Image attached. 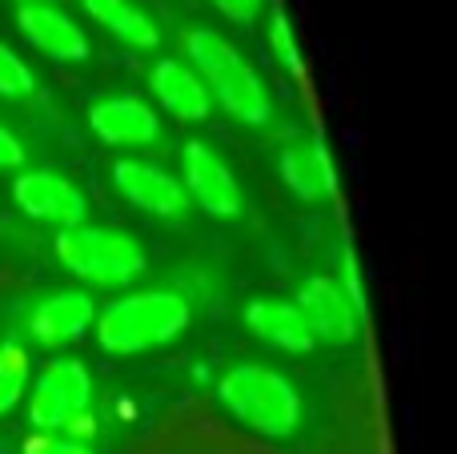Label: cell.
I'll list each match as a JSON object with an SVG mask.
<instances>
[{
  "label": "cell",
  "mask_w": 457,
  "mask_h": 454,
  "mask_svg": "<svg viewBox=\"0 0 457 454\" xmlns=\"http://www.w3.org/2000/svg\"><path fill=\"white\" fill-rule=\"evenodd\" d=\"M12 198L32 222L56 225V230L85 225V193L53 169H24L12 185Z\"/></svg>",
  "instance_id": "cell-6"
},
{
  "label": "cell",
  "mask_w": 457,
  "mask_h": 454,
  "mask_svg": "<svg viewBox=\"0 0 457 454\" xmlns=\"http://www.w3.org/2000/svg\"><path fill=\"white\" fill-rule=\"evenodd\" d=\"M80 4H85V13L93 16L104 32H112L120 45H129V48H157L161 29H157V21H153V16L137 4V0H80Z\"/></svg>",
  "instance_id": "cell-16"
},
{
  "label": "cell",
  "mask_w": 457,
  "mask_h": 454,
  "mask_svg": "<svg viewBox=\"0 0 457 454\" xmlns=\"http://www.w3.org/2000/svg\"><path fill=\"white\" fill-rule=\"evenodd\" d=\"M93 402V378L77 358H53L29 391V423L37 434L72 431V423H85Z\"/></svg>",
  "instance_id": "cell-5"
},
{
  "label": "cell",
  "mask_w": 457,
  "mask_h": 454,
  "mask_svg": "<svg viewBox=\"0 0 457 454\" xmlns=\"http://www.w3.org/2000/svg\"><path fill=\"white\" fill-rule=\"evenodd\" d=\"M269 48H273L277 64L293 77H305V56H301V45H297V32H293L289 16L285 13H273L269 16Z\"/></svg>",
  "instance_id": "cell-18"
},
{
  "label": "cell",
  "mask_w": 457,
  "mask_h": 454,
  "mask_svg": "<svg viewBox=\"0 0 457 454\" xmlns=\"http://www.w3.org/2000/svg\"><path fill=\"white\" fill-rule=\"evenodd\" d=\"M29 394V354L16 342H0V415L16 410Z\"/></svg>",
  "instance_id": "cell-17"
},
{
  "label": "cell",
  "mask_w": 457,
  "mask_h": 454,
  "mask_svg": "<svg viewBox=\"0 0 457 454\" xmlns=\"http://www.w3.org/2000/svg\"><path fill=\"white\" fill-rule=\"evenodd\" d=\"M88 125L104 145H120V149H137V145H153L161 133L157 113L137 97H101L88 109Z\"/></svg>",
  "instance_id": "cell-10"
},
{
  "label": "cell",
  "mask_w": 457,
  "mask_h": 454,
  "mask_svg": "<svg viewBox=\"0 0 457 454\" xmlns=\"http://www.w3.org/2000/svg\"><path fill=\"white\" fill-rule=\"evenodd\" d=\"M24 454H93V450L77 439H64V434H32Z\"/></svg>",
  "instance_id": "cell-21"
},
{
  "label": "cell",
  "mask_w": 457,
  "mask_h": 454,
  "mask_svg": "<svg viewBox=\"0 0 457 454\" xmlns=\"http://www.w3.org/2000/svg\"><path fill=\"white\" fill-rule=\"evenodd\" d=\"M281 181L297 193L301 201H329L337 193V165L321 137L285 145L281 153Z\"/></svg>",
  "instance_id": "cell-12"
},
{
  "label": "cell",
  "mask_w": 457,
  "mask_h": 454,
  "mask_svg": "<svg viewBox=\"0 0 457 454\" xmlns=\"http://www.w3.org/2000/svg\"><path fill=\"white\" fill-rule=\"evenodd\" d=\"M16 24H21L24 37H29L40 53L53 56V61H85L88 56L85 29H80L64 8L45 4V0H37V4H21Z\"/></svg>",
  "instance_id": "cell-11"
},
{
  "label": "cell",
  "mask_w": 457,
  "mask_h": 454,
  "mask_svg": "<svg viewBox=\"0 0 457 454\" xmlns=\"http://www.w3.org/2000/svg\"><path fill=\"white\" fill-rule=\"evenodd\" d=\"M56 257L69 273H77L88 286L120 290L137 282L145 270V246L133 233L104 230V225H72L56 233Z\"/></svg>",
  "instance_id": "cell-4"
},
{
  "label": "cell",
  "mask_w": 457,
  "mask_h": 454,
  "mask_svg": "<svg viewBox=\"0 0 457 454\" xmlns=\"http://www.w3.org/2000/svg\"><path fill=\"white\" fill-rule=\"evenodd\" d=\"M185 198L197 201L213 217H237L241 214V185L233 169L217 157L209 145L189 141L185 145Z\"/></svg>",
  "instance_id": "cell-8"
},
{
  "label": "cell",
  "mask_w": 457,
  "mask_h": 454,
  "mask_svg": "<svg viewBox=\"0 0 457 454\" xmlns=\"http://www.w3.org/2000/svg\"><path fill=\"white\" fill-rule=\"evenodd\" d=\"M112 185L120 189V198L133 201L137 209H145L153 217H181L189 209L185 185L173 173H165V169L149 165V161L120 157L112 165Z\"/></svg>",
  "instance_id": "cell-9"
},
{
  "label": "cell",
  "mask_w": 457,
  "mask_h": 454,
  "mask_svg": "<svg viewBox=\"0 0 457 454\" xmlns=\"http://www.w3.org/2000/svg\"><path fill=\"white\" fill-rule=\"evenodd\" d=\"M93 318H96V306L88 294H80V290H56V294H48L32 310L29 334L40 346H64V342H77L93 326Z\"/></svg>",
  "instance_id": "cell-13"
},
{
  "label": "cell",
  "mask_w": 457,
  "mask_h": 454,
  "mask_svg": "<svg viewBox=\"0 0 457 454\" xmlns=\"http://www.w3.org/2000/svg\"><path fill=\"white\" fill-rule=\"evenodd\" d=\"M21 4H37V0H21Z\"/></svg>",
  "instance_id": "cell-24"
},
{
  "label": "cell",
  "mask_w": 457,
  "mask_h": 454,
  "mask_svg": "<svg viewBox=\"0 0 457 454\" xmlns=\"http://www.w3.org/2000/svg\"><path fill=\"white\" fill-rule=\"evenodd\" d=\"M32 88H37L32 69L8 45H0V97L16 101V97H32Z\"/></svg>",
  "instance_id": "cell-19"
},
{
  "label": "cell",
  "mask_w": 457,
  "mask_h": 454,
  "mask_svg": "<svg viewBox=\"0 0 457 454\" xmlns=\"http://www.w3.org/2000/svg\"><path fill=\"white\" fill-rule=\"evenodd\" d=\"M341 286V294L353 302V310L365 318V282H361V273H357V257L353 254H345V265H341V278H333Z\"/></svg>",
  "instance_id": "cell-20"
},
{
  "label": "cell",
  "mask_w": 457,
  "mask_h": 454,
  "mask_svg": "<svg viewBox=\"0 0 457 454\" xmlns=\"http://www.w3.org/2000/svg\"><path fill=\"white\" fill-rule=\"evenodd\" d=\"M213 4H217V13L228 16V21L249 24L261 16V4H265V0H213Z\"/></svg>",
  "instance_id": "cell-22"
},
{
  "label": "cell",
  "mask_w": 457,
  "mask_h": 454,
  "mask_svg": "<svg viewBox=\"0 0 457 454\" xmlns=\"http://www.w3.org/2000/svg\"><path fill=\"white\" fill-rule=\"evenodd\" d=\"M16 165H24V145L12 129L0 125V169H16Z\"/></svg>",
  "instance_id": "cell-23"
},
{
  "label": "cell",
  "mask_w": 457,
  "mask_h": 454,
  "mask_svg": "<svg viewBox=\"0 0 457 454\" xmlns=\"http://www.w3.org/2000/svg\"><path fill=\"white\" fill-rule=\"evenodd\" d=\"M297 310L305 318L313 342H329V346H349L361 334V314L353 310L341 286L333 278H305L297 294Z\"/></svg>",
  "instance_id": "cell-7"
},
{
  "label": "cell",
  "mask_w": 457,
  "mask_h": 454,
  "mask_svg": "<svg viewBox=\"0 0 457 454\" xmlns=\"http://www.w3.org/2000/svg\"><path fill=\"white\" fill-rule=\"evenodd\" d=\"M189 302L173 290H141V294H125L109 302L93 318L96 342L104 354L117 358H133L145 350H161V346L177 342L189 330Z\"/></svg>",
  "instance_id": "cell-1"
},
{
  "label": "cell",
  "mask_w": 457,
  "mask_h": 454,
  "mask_svg": "<svg viewBox=\"0 0 457 454\" xmlns=\"http://www.w3.org/2000/svg\"><path fill=\"white\" fill-rule=\"evenodd\" d=\"M149 88H153V97L181 121H205L209 109H213V101H209L201 77L181 61H157L153 64Z\"/></svg>",
  "instance_id": "cell-15"
},
{
  "label": "cell",
  "mask_w": 457,
  "mask_h": 454,
  "mask_svg": "<svg viewBox=\"0 0 457 454\" xmlns=\"http://www.w3.org/2000/svg\"><path fill=\"white\" fill-rule=\"evenodd\" d=\"M185 53L193 61V72L201 77L209 101H217L228 117H237L241 125H265L273 117L269 93L261 85L257 69L237 53L233 45L213 29H193L185 37Z\"/></svg>",
  "instance_id": "cell-2"
},
{
  "label": "cell",
  "mask_w": 457,
  "mask_h": 454,
  "mask_svg": "<svg viewBox=\"0 0 457 454\" xmlns=\"http://www.w3.org/2000/svg\"><path fill=\"white\" fill-rule=\"evenodd\" d=\"M245 326H249L261 342L277 346V350H289V354H309L313 350V334H309L297 302L257 298V302H249V310H245Z\"/></svg>",
  "instance_id": "cell-14"
},
{
  "label": "cell",
  "mask_w": 457,
  "mask_h": 454,
  "mask_svg": "<svg viewBox=\"0 0 457 454\" xmlns=\"http://www.w3.org/2000/svg\"><path fill=\"white\" fill-rule=\"evenodd\" d=\"M217 399L237 423H245L249 431H261L269 439H285L301 426V399L293 391V383L285 374L269 366H233L225 370V378L217 383Z\"/></svg>",
  "instance_id": "cell-3"
}]
</instances>
